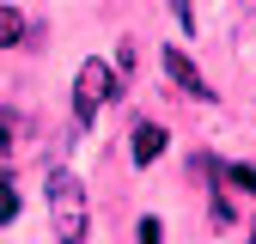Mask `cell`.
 <instances>
[{
    "label": "cell",
    "mask_w": 256,
    "mask_h": 244,
    "mask_svg": "<svg viewBox=\"0 0 256 244\" xmlns=\"http://www.w3.org/2000/svg\"><path fill=\"white\" fill-rule=\"evenodd\" d=\"M158 61H165V74H171V86H177V92H189V98H202V104L214 98V86L202 80V68H196V61H189L183 49H165Z\"/></svg>",
    "instance_id": "3957f363"
},
{
    "label": "cell",
    "mask_w": 256,
    "mask_h": 244,
    "mask_svg": "<svg viewBox=\"0 0 256 244\" xmlns=\"http://www.w3.org/2000/svg\"><path fill=\"white\" fill-rule=\"evenodd\" d=\"M128 152H134V165H152L158 152H165V128H158V122H134V134H128Z\"/></svg>",
    "instance_id": "277c9868"
},
{
    "label": "cell",
    "mask_w": 256,
    "mask_h": 244,
    "mask_svg": "<svg viewBox=\"0 0 256 244\" xmlns=\"http://www.w3.org/2000/svg\"><path fill=\"white\" fill-rule=\"evenodd\" d=\"M226 183L244 190V196H256V165H226Z\"/></svg>",
    "instance_id": "8992f818"
},
{
    "label": "cell",
    "mask_w": 256,
    "mask_h": 244,
    "mask_svg": "<svg viewBox=\"0 0 256 244\" xmlns=\"http://www.w3.org/2000/svg\"><path fill=\"white\" fill-rule=\"evenodd\" d=\"M171 12H177V24H183V30H196V6H189V0H171Z\"/></svg>",
    "instance_id": "30bf717a"
},
{
    "label": "cell",
    "mask_w": 256,
    "mask_h": 244,
    "mask_svg": "<svg viewBox=\"0 0 256 244\" xmlns=\"http://www.w3.org/2000/svg\"><path fill=\"white\" fill-rule=\"evenodd\" d=\"M18 37H24V12L0 6V49H18Z\"/></svg>",
    "instance_id": "5b68a950"
},
{
    "label": "cell",
    "mask_w": 256,
    "mask_h": 244,
    "mask_svg": "<svg viewBox=\"0 0 256 244\" xmlns=\"http://www.w3.org/2000/svg\"><path fill=\"white\" fill-rule=\"evenodd\" d=\"M110 92H116V68H110V61H80V80H74V122H92Z\"/></svg>",
    "instance_id": "7a4b0ae2"
},
{
    "label": "cell",
    "mask_w": 256,
    "mask_h": 244,
    "mask_svg": "<svg viewBox=\"0 0 256 244\" xmlns=\"http://www.w3.org/2000/svg\"><path fill=\"white\" fill-rule=\"evenodd\" d=\"M140 244H165V232H158V220H140Z\"/></svg>",
    "instance_id": "8fae6325"
},
{
    "label": "cell",
    "mask_w": 256,
    "mask_h": 244,
    "mask_svg": "<svg viewBox=\"0 0 256 244\" xmlns=\"http://www.w3.org/2000/svg\"><path fill=\"white\" fill-rule=\"evenodd\" d=\"M232 220H238V214H232V202H226V190H214V226H220V232H226Z\"/></svg>",
    "instance_id": "ba28073f"
},
{
    "label": "cell",
    "mask_w": 256,
    "mask_h": 244,
    "mask_svg": "<svg viewBox=\"0 0 256 244\" xmlns=\"http://www.w3.org/2000/svg\"><path fill=\"white\" fill-rule=\"evenodd\" d=\"M250 244H256V226H250Z\"/></svg>",
    "instance_id": "7c38bea8"
},
{
    "label": "cell",
    "mask_w": 256,
    "mask_h": 244,
    "mask_svg": "<svg viewBox=\"0 0 256 244\" xmlns=\"http://www.w3.org/2000/svg\"><path fill=\"white\" fill-rule=\"evenodd\" d=\"M12 134H18V110H0V152H6Z\"/></svg>",
    "instance_id": "9c48e42d"
},
{
    "label": "cell",
    "mask_w": 256,
    "mask_h": 244,
    "mask_svg": "<svg viewBox=\"0 0 256 244\" xmlns=\"http://www.w3.org/2000/svg\"><path fill=\"white\" fill-rule=\"evenodd\" d=\"M49 226H55L61 244H80V238H86V183H80V171H68V165L49 171Z\"/></svg>",
    "instance_id": "6da1fadb"
},
{
    "label": "cell",
    "mask_w": 256,
    "mask_h": 244,
    "mask_svg": "<svg viewBox=\"0 0 256 244\" xmlns=\"http://www.w3.org/2000/svg\"><path fill=\"white\" fill-rule=\"evenodd\" d=\"M18 214V196H12V171L0 165V220H12Z\"/></svg>",
    "instance_id": "52a82bcc"
}]
</instances>
